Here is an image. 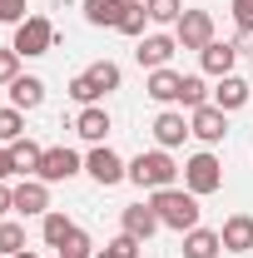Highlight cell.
I'll list each match as a JSON object with an SVG mask.
<instances>
[{
	"mask_svg": "<svg viewBox=\"0 0 253 258\" xmlns=\"http://www.w3.org/2000/svg\"><path fill=\"white\" fill-rule=\"evenodd\" d=\"M90 248H95V243H90V233H80V228H75V233L60 243V258H90Z\"/></svg>",
	"mask_w": 253,
	"mask_h": 258,
	"instance_id": "f1b7e54d",
	"label": "cell"
},
{
	"mask_svg": "<svg viewBox=\"0 0 253 258\" xmlns=\"http://www.w3.org/2000/svg\"><path fill=\"white\" fill-rule=\"evenodd\" d=\"M15 174V164H10V149H0V179H10Z\"/></svg>",
	"mask_w": 253,
	"mask_h": 258,
	"instance_id": "e575fe53",
	"label": "cell"
},
{
	"mask_svg": "<svg viewBox=\"0 0 253 258\" xmlns=\"http://www.w3.org/2000/svg\"><path fill=\"white\" fill-rule=\"evenodd\" d=\"M0 253H5V258L25 253V228H20V224H0Z\"/></svg>",
	"mask_w": 253,
	"mask_h": 258,
	"instance_id": "d4e9b609",
	"label": "cell"
},
{
	"mask_svg": "<svg viewBox=\"0 0 253 258\" xmlns=\"http://www.w3.org/2000/svg\"><path fill=\"white\" fill-rule=\"evenodd\" d=\"M15 139H25V119H20V109H0V144H15Z\"/></svg>",
	"mask_w": 253,
	"mask_h": 258,
	"instance_id": "cb8c5ba5",
	"label": "cell"
},
{
	"mask_svg": "<svg viewBox=\"0 0 253 258\" xmlns=\"http://www.w3.org/2000/svg\"><path fill=\"white\" fill-rule=\"evenodd\" d=\"M179 104H189V109H199V104H204V80H199V75H184V90H179Z\"/></svg>",
	"mask_w": 253,
	"mask_h": 258,
	"instance_id": "f546056e",
	"label": "cell"
},
{
	"mask_svg": "<svg viewBox=\"0 0 253 258\" xmlns=\"http://www.w3.org/2000/svg\"><path fill=\"white\" fill-rule=\"evenodd\" d=\"M15 258H35V253H15Z\"/></svg>",
	"mask_w": 253,
	"mask_h": 258,
	"instance_id": "d590c367",
	"label": "cell"
},
{
	"mask_svg": "<svg viewBox=\"0 0 253 258\" xmlns=\"http://www.w3.org/2000/svg\"><path fill=\"white\" fill-rule=\"evenodd\" d=\"M95 258H139V238H129V233H119L114 243H104V253Z\"/></svg>",
	"mask_w": 253,
	"mask_h": 258,
	"instance_id": "83f0119b",
	"label": "cell"
},
{
	"mask_svg": "<svg viewBox=\"0 0 253 258\" xmlns=\"http://www.w3.org/2000/svg\"><path fill=\"white\" fill-rule=\"evenodd\" d=\"M199 60H204V70H209V75H233V60H238V45H219V40H214V45H204V50H199Z\"/></svg>",
	"mask_w": 253,
	"mask_h": 258,
	"instance_id": "4fadbf2b",
	"label": "cell"
},
{
	"mask_svg": "<svg viewBox=\"0 0 253 258\" xmlns=\"http://www.w3.org/2000/svg\"><path fill=\"white\" fill-rule=\"evenodd\" d=\"M179 90H184V75H174L169 64H164V70H149V95H154L159 104L179 99Z\"/></svg>",
	"mask_w": 253,
	"mask_h": 258,
	"instance_id": "ffe728a7",
	"label": "cell"
},
{
	"mask_svg": "<svg viewBox=\"0 0 253 258\" xmlns=\"http://www.w3.org/2000/svg\"><path fill=\"white\" fill-rule=\"evenodd\" d=\"M219 238H223L228 253H248V248H253V219H248V214H233V219L219 228Z\"/></svg>",
	"mask_w": 253,
	"mask_h": 258,
	"instance_id": "8fae6325",
	"label": "cell"
},
{
	"mask_svg": "<svg viewBox=\"0 0 253 258\" xmlns=\"http://www.w3.org/2000/svg\"><path fill=\"white\" fill-rule=\"evenodd\" d=\"M174 159L164 154V149H154V154H139V159L129 164V179L139 184V189H174Z\"/></svg>",
	"mask_w": 253,
	"mask_h": 258,
	"instance_id": "3957f363",
	"label": "cell"
},
{
	"mask_svg": "<svg viewBox=\"0 0 253 258\" xmlns=\"http://www.w3.org/2000/svg\"><path fill=\"white\" fill-rule=\"evenodd\" d=\"M184 134H194V129L184 124V114H174V109H169V114H159V119H154V139L164 144V149H174V144H184Z\"/></svg>",
	"mask_w": 253,
	"mask_h": 258,
	"instance_id": "44dd1931",
	"label": "cell"
},
{
	"mask_svg": "<svg viewBox=\"0 0 253 258\" xmlns=\"http://www.w3.org/2000/svg\"><path fill=\"white\" fill-rule=\"evenodd\" d=\"M25 20V0H0V25H20Z\"/></svg>",
	"mask_w": 253,
	"mask_h": 258,
	"instance_id": "1f68e13d",
	"label": "cell"
},
{
	"mask_svg": "<svg viewBox=\"0 0 253 258\" xmlns=\"http://www.w3.org/2000/svg\"><path fill=\"white\" fill-rule=\"evenodd\" d=\"M15 80H20V55L0 50V85H15Z\"/></svg>",
	"mask_w": 253,
	"mask_h": 258,
	"instance_id": "4dcf8cb0",
	"label": "cell"
},
{
	"mask_svg": "<svg viewBox=\"0 0 253 258\" xmlns=\"http://www.w3.org/2000/svg\"><path fill=\"white\" fill-rule=\"evenodd\" d=\"M223 238L214 228H189V238H184V258H219Z\"/></svg>",
	"mask_w": 253,
	"mask_h": 258,
	"instance_id": "ac0fdd59",
	"label": "cell"
},
{
	"mask_svg": "<svg viewBox=\"0 0 253 258\" xmlns=\"http://www.w3.org/2000/svg\"><path fill=\"white\" fill-rule=\"evenodd\" d=\"M50 45H55V25L45 20V15H30V20H20L15 25V55H50Z\"/></svg>",
	"mask_w": 253,
	"mask_h": 258,
	"instance_id": "277c9868",
	"label": "cell"
},
{
	"mask_svg": "<svg viewBox=\"0 0 253 258\" xmlns=\"http://www.w3.org/2000/svg\"><path fill=\"white\" fill-rule=\"evenodd\" d=\"M15 209H20V214H45V209H50L45 179H25V184L15 189Z\"/></svg>",
	"mask_w": 253,
	"mask_h": 258,
	"instance_id": "9a60e30c",
	"label": "cell"
},
{
	"mask_svg": "<svg viewBox=\"0 0 253 258\" xmlns=\"http://www.w3.org/2000/svg\"><path fill=\"white\" fill-rule=\"evenodd\" d=\"M10 99H15V109H40V104H45V80L20 75V80L10 85Z\"/></svg>",
	"mask_w": 253,
	"mask_h": 258,
	"instance_id": "2e32d148",
	"label": "cell"
},
{
	"mask_svg": "<svg viewBox=\"0 0 253 258\" xmlns=\"http://www.w3.org/2000/svg\"><path fill=\"white\" fill-rule=\"evenodd\" d=\"M85 169L95 174V179H99V184H104V189H109V184H119V179H124V174H129V169H124V159H119L114 149H104V144H99L95 154L85 159Z\"/></svg>",
	"mask_w": 253,
	"mask_h": 258,
	"instance_id": "30bf717a",
	"label": "cell"
},
{
	"mask_svg": "<svg viewBox=\"0 0 253 258\" xmlns=\"http://www.w3.org/2000/svg\"><path fill=\"white\" fill-rule=\"evenodd\" d=\"M144 20H149L144 0H129V5H124V20H119V30H124V35H144Z\"/></svg>",
	"mask_w": 253,
	"mask_h": 258,
	"instance_id": "484cf974",
	"label": "cell"
},
{
	"mask_svg": "<svg viewBox=\"0 0 253 258\" xmlns=\"http://www.w3.org/2000/svg\"><path fill=\"white\" fill-rule=\"evenodd\" d=\"M109 90H119V64L114 60H99V64H90L85 75L70 80V95L80 99V104H95V99L109 95Z\"/></svg>",
	"mask_w": 253,
	"mask_h": 258,
	"instance_id": "7a4b0ae2",
	"label": "cell"
},
{
	"mask_svg": "<svg viewBox=\"0 0 253 258\" xmlns=\"http://www.w3.org/2000/svg\"><path fill=\"white\" fill-rule=\"evenodd\" d=\"M45 184H60V179H75L80 174V154L75 149H45L40 154V169H35Z\"/></svg>",
	"mask_w": 253,
	"mask_h": 258,
	"instance_id": "52a82bcc",
	"label": "cell"
},
{
	"mask_svg": "<svg viewBox=\"0 0 253 258\" xmlns=\"http://www.w3.org/2000/svg\"><path fill=\"white\" fill-rule=\"evenodd\" d=\"M15 209V189H5V179H0V214H10Z\"/></svg>",
	"mask_w": 253,
	"mask_h": 258,
	"instance_id": "836d02e7",
	"label": "cell"
},
{
	"mask_svg": "<svg viewBox=\"0 0 253 258\" xmlns=\"http://www.w3.org/2000/svg\"><path fill=\"white\" fill-rule=\"evenodd\" d=\"M233 20L243 35H253V0H233Z\"/></svg>",
	"mask_w": 253,
	"mask_h": 258,
	"instance_id": "d6a6232c",
	"label": "cell"
},
{
	"mask_svg": "<svg viewBox=\"0 0 253 258\" xmlns=\"http://www.w3.org/2000/svg\"><path fill=\"white\" fill-rule=\"evenodd\" d=\"M124 5L129 0H85V20H90V25H114V30H119Z\"/></svg>",
	"mask_w": 253,
	"mask_h": 258,
	"instance_id": "d6986e66",
	"label": "cell"
},
{
	"mask_svg": "<svg viewBox=\"0 0 253 258\" xmlns=\"http://www.w3.org/2000/svg\"><path fill=\"white\" fill-rule=\"evenodd\" d=\"M144 10H149V20H159V25H179V15H184L179 0H144Z\"/></svg>",
	"mask_w": 253,
	"mask_h": 258,
	"instance_id": "603a6c76",
	"label": "cell"
},
{
	"mask_svg": "<svg viewBox=\"0 0 253 258\" xmlns=\"http://www.w3.org/2000/svg\"><path fill=\"white\" fill-rule=\"evenodd\" d=\"M70 233H75V224H70L65 214H45V243H55V248H60Z\"/></svg>",
	"mask_w": 253,
	"mask_h": 258,
	"instance_id": "4316f807",
	"label": "cell"
},
{
	"mask_svg": "<svg viewBox=\"0 0 253 258\" xmlns=\"http://www.w3.org/2000/svg\"><path fill=\"white\" fill-rule=\"evenodd\" d=\"M154 228H159L154 204H129V209H124V233H129V238H139V243H144Z\"/></svg>",
	"mask_w": 253,
	"mask_h": 258,
	"instance_id": "7c38bea8",
	"label": "cell"
},
{
	"mask_svg": "<svg viewBox=\"0 0 253 258\" xmlns=\"http://www.w3.org/2000/svg\"><path fill=\"white\" fill-rule=\"evenodd\" d=\"M154 214H159V224H169V228H179V233H189V228H199V194L189 189H154Z\"/></svg>",
	"mask_w": 253,
	"mask_h": 258,
	"instance_id": "6da1fadb",
	"label": "cell"
},
{
	"mask_svg": "<svg viewBox=\"0 0 253 258\" xmlns=\"http://www.w3.org/2000/svg\"><path fill=\"white\" fill-rule=\"evenodd\" d=\"M174 50H179V40H169V35H139V45H134V60L144 64V70H164V64L174 60Z\"/></svg>",
	"mask_w": 253,
	"mask_h": 258,
	"instance_id": "ba28073f",
	"label": "cell"
},
{
	"mask_svg": "<svg viewBox=\"0 0 253 258\" xmlns=\"http://www.w3.org/2000/svg\"><path fill=\"white\" fill-rule=\"evenodd\" d=\"M174 30H179L174 40H179L184 50H204V45H214V15H209V10H184Z\"/></svg>",
	"mask_w": 253,
	"mask_h": 258,
	"instance_id": "8992f818",
	"label": "cell"
},
{
	"mask_svg": "<svg viewBox=\"0 0 253 258\" xmlns=\"http://www.w3.org/2000/svg\"><path fill=\"white\" fill-rule=\"evenodd\" d=\"M75 134H80V139H90V144H99V139L109 134V114L95 109V104H85V109H80V119H75Z\"/></svg>",
	"mask_w": 253,
	"mask_h": 258,
	"instance_id": "e0dca14e",
	"label": "cell"
},
{
	"mask_svg": "<svg viewBox=\"0 0 253 258\" xmlns=\"http://www.w3.org/2000/svg\"><path fill=\"white\" fill-rule=\"evenodd\" d=\"M243 99H248V85H243L238 75H223L219 90H214V104H219L223 114H233V109H243Z\"/></svg>",
	"mask_w": 253,
	"mask_h": 258,
	"instance_id": "5bb4252c",
	"label": "cell"
},
{
	"mask_svg": "<svg viewBox=\"0 0 253 258\" xmlns=\"http://www.w3.org/2000/svg\"><path fill=\"white\" fill-rule=\"evenodd\" d=\"M189 129L204 139V144H219L223 134H228V114H223L219 104H199V109H194V119H189Z\"/></svg>",
	"mask_w": 253,
	"mask_h": 258,
	"instance_id": "9c48e42d",
	"label": "cell"
},
{
	"mask_svg": "<svg viewBox=\"0 0 253 258\" xmlns=\"http://www.w3.org/2000/svg\"><path fill=\"white\" fill-rule=\"evenodd\" d=\"M40 144H30V139H15L10 144V164H15V174H30V169H40Z\"/></svg>",
	"mask_w": 253,
	"mask_h": 258,
	"instance_id": "7402d4cb",
	"label": "cell"
},
{
	"mask_svg": "<svg viewBox=\"0 0 253 258\" xmlns=\"http://www.w3.org/2000/svg\"><path fill=\"white\" fill-rule=\"evenodd\" d=\"M184 184H189V194H219L223 189V164L214 154H194L184 164Z\"/></svg>",
	"mask_w": 253,
	"mask_h": 258,
	"instance_id": "5b68a950",
	"label": "cell"
}]
</instances>
